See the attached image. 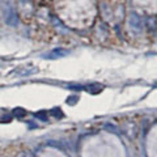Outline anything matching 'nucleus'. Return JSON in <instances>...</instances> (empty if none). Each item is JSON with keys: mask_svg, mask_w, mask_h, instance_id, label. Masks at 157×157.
I'll use <instances>...</instances> for the list:
<instances>
[{"mask_svg": "<svg viewBox=\"0 0 157 157\" xmlns=\"http://www.w3.org/2000/svg\"><path fill=\"white\" fill-rule=\"evenodd\" d=\"M13 115L16 118H24L26 115V111L21 107H16V109H13Z\"/></svg>", "mask_w": 157, "mask_h": 157, "instance_id": "obj_5", "label": "nucleus"}, {"mask_svg": "<svg viewBox=\"0 0 157 157\" xmlns=\"http://www.w3.org/2000/svg\"><path fill=\"white\" fill-rule=\"evenodd\" d=\"M5 23L9 26H16L17 24H19V17H17V15L15 12L11 11L9 13H8V16L5 17Z\"/></svg>", "mask_w": 157, "mask_h": 157, "instance_id": "obj_3", "label": "nucleus"}, {"mask_svg": "<svg viewBox=\"0 0 157 157\" xmlns=\"http://www.w3.org/2000/svg\"><path fill=\"white\" fill-rule=\"evenodd\" d=\"M34 117H36L37 119H39V120H47V111L46 110H41V111L36 113Z\"/></svg>", "mask_w": 157, "mask_h": 157, "instance_id": "obj_6", "label": "nucleus"}, {"mask_svg": "<svg viewBox=\"0 0 157 157\" xmlns=\"http://www.w3.org/2000/svg\"><path fill=\"white\" fill-rule=\"evenodd\" d=\"M78 101V97L77 96H71V97L67 98V105H76Z\"/></svg>", "mask_w": 157, "mask_h": 157, "instance_id": "obj_8", "label": "nucleus"}, {"mask_svg": "<svg viewBox=\"0 0 157 157\" xmlns=\"http://www.w3.org/2000/svg\"><path fill=\"white\" fill-rule=\"evenodd\" d=\"M102 89H103V85L98 84V82L90 84V85H88V88H86V90H88L90 94H97V93H99V92H102Z\"/></svg>", "mask_w": 157, "mask_h": 157, "instance_id": "obj_4", "label": "nucleus"}, {"mask_svg": "<svg viewBox=\"0 0 157 157\" xmlns=\"http://www.w3.org/2000/svg\"><path fill=\"white\" fill-rule=\"evenodd\" d=\"M68 55V51L67 50H63V49H55L50 52H46L43 54L42 56L45 59H58V58H63V56Z\"/></svg>", "mask_w": 157, "mask_h": 157, "instance_id": "obj_1", "label": "nucleus"}, {"mask_svg": "<svg viewBox=\"0 0 157 157\" xmlns=\"http://www.w3.org/2000/svg\"><path fill=\"white\" fill-rule=\"evenodd\" d=\"M68 89H71V90H78V92H80V90H82L84 88H82L81 85H68Z\"/></svg>", "mask_w": 157, "mask_h": 157, "instance_id": "obj_9", "label": "nucleus"}, {"mask_svg": "<svg viewBox=\"0 0 157 157\" xmlns=\"http://www.w3.org/2000/svg\"><path fill=\"white\" fill-rule=\"evenodd\" d=\"M11 119H12V117L11 115H7V117L2 118V120H0V122H7V123H8V122H11Z\"/></svg>", "mask_w": 157, "mask_h": 157, "instance_id": "obj_10", "label": "nucleus"}, {"mask_svg": "<svg viewBox=\"0 0 157 157\" xmlns=\"http://www.w3.org/2000/svg\"><path fill=\"white\" fill-rule=\"evenodd\" d=\"M130 26H131V29H134L135 32H140L141 30V20H140V17H139L136 13H132V15L130 16Z\"/></svg>", "mask_w": 157, "mask_h": 157, "instance_id": "obj_2", "label": "nucleus"}, {"mask_svg": "<svg viewBox=\"0 0 157 157\" xmlns=\"http://www.w3.org/2000/svg\"><path fill=\"white\" fill-rule=\"evenodd\" d=\"M51 114L54 115L55 118H59V119H60V118H63V111H62V109H60V107L52 109V110H51Z\"/></svg>", "mask_w": 157, "mask_h": 157, "instance_id": "obj_7", "label": "nucleus"}]
</instances>
